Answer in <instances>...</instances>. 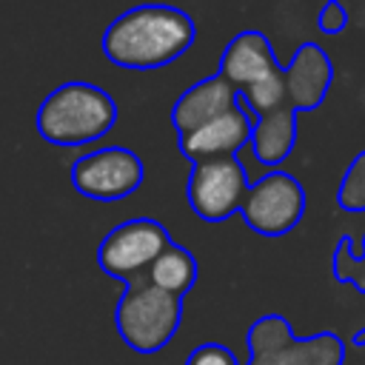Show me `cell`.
Segmentation results:
<instances>
[{"instance_id":"6da1fadb","label":"cell","mask_w":365,"mask_h":365,"mask_svg":"<svg viewBox=\"0 0 365 365\" xmlns=\"http://www.w3.org/2000/svg\"><path fill=\"white\" fill-rule=\"evenodd\" d=\"M197 37L191 14L177 6H134L103 31V54L131 71H151L182 57Z\"/></svg>"},{"instance_id":"7a4b0ae2","label":"cell","mask_w":365,"mask_h":365,"mask_svg":"<svg viewBox=\"0 0 365 365\" xmlns=\"http://www.w3.org/2000/svg\"><path fill=\"white\" fill-rule=\"evenodd\" d=\"M117 103L94 83L71 80L57 86L37 108V131L51 145H88L111 131Z\"/></svg>"},{"instance_id":"3957f363","label":"cell","mask_w":365,"mask_h":365,"mask_svg":"<svg viewBox=\"0 0 365 365\" xmlns=\"http://www.w3.org/2000/svg\"><path fill=\"white\" fill-rule=\"evenodd\" d=\"M182 322V299L154 288L145 277L128 282L114 308L120 339L137 354L163 351Z\"/></svg>"},{"instance_id":"277c9868","label":"cell","mask_w":365,"mask_h":365,"mask_svg":"<svg viewBox=\"0 0 365 365\" xmlns=\"http://www.w3.org/2000/svg\"><path fill=\"white\" fill-rule=\"evenodd\" d=\"M345 356L339 334L297 336L282 314H265L248 328V362L242 365H342Z\"/></svg>"},{"instance_id":"5b68a950","label":"cell","mask_w":365,"mask_h":365,"mask_svg":"<svg viewBox=\"0 0 365 365\" xmlns=\"http://www.w3.org/2000/svg\"><path fill=\"white\" fill-rule=\"evenodd\" d=\"M171 234L160 220L151 217H134L120 225H114L100 248H97V265L111 279H120L123 285L145 277L151 262L171 245Z\"/></svg>"},{"instance_id":"8992f818","label":"cell","mask_w":365,"mask_h":365,"mask_svg":"<svg viewBox=\"0 0 365 365\" xmlns=\"http://www.w3.org/2000/svg\"><path fill=\"white\" fill-rule=\"evenodd\" d=\"M305 205L308 200L302 182L294 174L274 168L262 174L254 185H248L240 214L251 231L262 237H285L302 222Z\"/></svg>"},{"instance_id":"52a82bcc","label":"cell","mask_w":365,"mask_h":365,"mask_svg":"<svg viewBox=\"0 0 365 365\" xmlns=\"http://www.w3.org/2000/svg\"><path fill=\"white\" fill-rule=\"evenodd\" d=\"M143 160L125 145H106L88 151L71 165V185L88 200L114 202L134 194L143 185Z\"/></svg>"},{"instance_id":"ba28073f","label":"cell","mask_w":365,"mask_h":365,"mask_svg":"<svg viewBox=\"0 0 365 365\" xmlns=\"http://www.w3.org/2000/svg\"><path fill=\"white\" fill-rule=\"evenodd\" d=\"M248 174L237 157L194 163L188 174V205L205 222H222L231 214H240V205L248 194Z\"/></svg>"},{"instance_id":"9c48e42d","label":"cell","mask_w":365,"mask_h":365,"mask_svg":"<svg viewBox=\"0 0 365 365\" xmlns=\"http://www.w3.org/2000/svg\"><path fill=\"white\" fill-rule=\"evenodd\" d=\"M251 125H254V114L245 111L242 103L237 100V106L228 108L225 114L208 120L205 125H200L185 137H177V145L191 160V165L205 160L237 157V151L251 140Z\"/></svg>"},{"instance_id":"30bf717a","label":"cell","mask_w":365,"mask_h":365,"mask_svg":"<svg viewBox=\"0 0 365 365\" xmlns=\"http://www.w3.org/2000/svg\"><path fill=\"white\" fill-rule=\"evenodd\" d=\"M285 97L294 111H314L325 103L334 83V63L317 43H302L288 66H282Z\"/></svg>"},{"instance_id":"8fae6325","label":"cell","mask_w":365,"mask_h":365,"mask_svg":"<svg viewBox=\"0 0 365 365\" xmlns=\"http://www.w3.org/2000/svg\"><path fill=\"white\" fill-rule=\"evenodd\" d=\"M240 100L237 88L222 80L220 74H211L205 80H197L194 86H188L171 106V125L177 131V137H185L191 131H197L200 125H205L208 120L225 114L228 108H234Z\"/></svg>"},{"instance_id":"7c38bea8","label":"cell","mask_w":365,"mask_h":365,"mask_svg":"<svg viewBox=\"0 0 365 365\" xmlns=\"http://www.w3.org/2000/svg\"><path fill=\"white\" fill-rule=\"evenodd\" d=\"M274 68H279V60L271 48V40L257 29H245V31L234 34L228 40V46L222 48L217 74L240 91Z\"/></svg>"},{"instance_id":"4fadbf2b","label":"cell","mask_w":365,"mask_h":365,"mask_svg":"<svg viewBox=\"0 0 365 365\" xmlns=\"http://www.w3.org/2000/svg\"><path fill=\"white\" fill-rule=\"evenodd\" d=\"M251 151L257 157V163H262L265 168H279L288 154L294 151L297 143V111L291 106L271 111V114H259L254 117L251 125Z\"/></svg>"},{"instance_id":"5bb4252c","label":"cell","mask_w":365,"mask_h":365,"mask_svg":"<svg viewBox=\"0 0 365 365\" xmlns=\"http://www.w3.org/2000/svg\"><path fill=\"white\" fill-rule=\"evenodd\" d=\"M145 279H148L154 288H160V291H165V294L182 299V297L194 288V282H197V259H194V254H191L188 248L171 242V245L151 262V268L145 271Z\"/></svg>"},{"instance_id":"9a60e30c","label":"cell","mask_w":365,"mask_h":365,"mask_svg":"<svg viewBox=\"0 0 365 365\" xmlns=\"http://www.w3.org/2000/svg\"><path fill=\"white\" fill-rule=\"evenodd\" d=\"M240 103L245 111H251L254 117L259 114H271V111H279L288 106V97H285V83H282V66L262 74L259 80H254L251 86L240 88Z\"/></svg>"},{"instance_id":"2e32d148","label":"cell","mask_w":365,"mask_h":365,"mask_svg":"<svg viewBox=\"0 0 365 365\" xmlns=\"http://www.w3.org/2000/svg\"><path fill=\"white\" fill-rule=\"evenodd\" d=\"M331 271H334L336 282H348L359 294H365V237H362V248H359L354 237L342 234L334 245Z\"/></svg>"},{"instance_id":"e0dca14e","label":"cell","mask_w":365,"mask_h":365,"mask_svg":"<svg viewBox=\"0 0 365 365\" xmlns=\"http://www.w3.org/2000/svg\"><path fill=\"white\" fill-rule=\"evenodd\" d=\"M336 205L348 214H365V148L345 168L336 188Z\"/></svg>"},{"instance_id":"ac0fdd59","label":"cell","mask_w":365,"mask_h":365,"mask_svg":"<svg viewBox=\"0 0 365 365\" xmlns=\"http://www.w3.org/2000/svg\"><path fill=\"white\" fill-rule=\"evenodd\" d=\"M185 365H242V362H240V359L234 356V351H228L225 345H220V342H205V345H197V348L188 354Z\"/></svg>"},{"instance_id":"d6986e66","label":"cell","mask_w":365,"mask_h":365,"mask_svg":"<svg viewBox=\"0 0 365 365\" xmlns=\"http://www.w3.org/2000/svg\"><path fill=\"white\" fill-rule=\"evenodd\" d=\"M317 26H319L322 34H342L348 29V11H345V6L336 3V0H328L319 9V14H317Z\"/></svg>"},{"instance_id":"ffe728a7","label":"cell","mask_w":365,"mask_h":365,"mask_svg":"<svg viewBox=\"0 0 365 365\" xmlns=\"http://www.w3.org/2000/svg\"><path fill=\"white\" fill-rule=\"evenodd\" d=\"M356 348H365V328H359L356 334H354V339H351Z\"/></svg>"}]
</instances>
